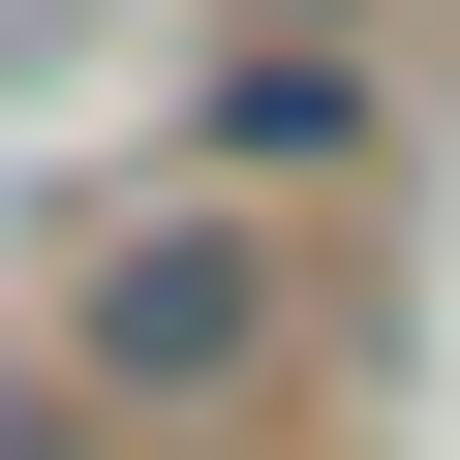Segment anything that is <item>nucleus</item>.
I'll use <instances>...</instances> for the list:
<instances>
[{"instance_id": "nucleus-1", "label": "nucleus", "mask_w": 460, "mask_h": 460, "mask_svg": "<svg viewBox=\"0 0 460 460\" xmlns=\"http://www.w3.org/2000/svg\"><path fill=\"white\" fill-rule=\"evenodd\" d=\"M277 307H307L277 215H123L93 307H62V399H246V368H277Z\"/></svg>"}, {"instance_id": "nucleus-2", "label": "nucleus", "mask_w": 460, "mask_h": 460, "mask_svg": "<svg viewBox=\"0 0 460 460\" xmlns=\"http://www.w3.org/2000/svg\"><path fill=\"white\" fill-rule=\"evenodd\" d=\"M368 93H338V31H246V62H215V184H277V154H338Z\"/></svg>"}, {"instance_id": "nucleus-3", "label": "nucleus", "mask_w": 460, "mask_h": 460, "mask_svg": "<svg viewBox=\"0 0 460 460\" xmlns=\"http://www.w3.org/2000/svg\"><path fill=\"white\" fill-rule=\"evenodd\" d=\"M0 460H93V429H62V399H0Z\"/></svg>"}, {"instance_id": "nucleus-4", "label": "nucleus", "mask_w": 460, "mask_h": 460, "mask_svg": "<svg viewBox=\"0 0 460 460\" xmlns=\"http://www.w3.org/2000/svg\"><path fill=\"white\" fill-rule=\"evenodd\" d=\"M246 31H338V0H246Z\"/></svg>"}]
</instances>
